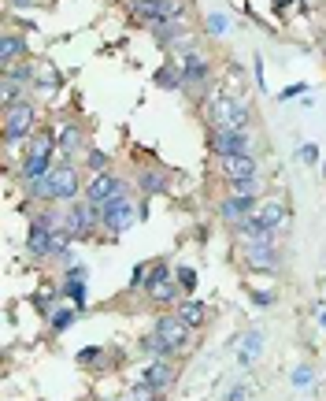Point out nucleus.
<instances>
[{
	"instance_id": "f257e3e1",
	"label": "nucleus",
	"mask_w": 326,
	"mask_h": 401,
	"mask_svg": "<svg viewBox=\"0 0 326 401\" xmlns=\"http://www.w3.org/2000/svg\"><path fill=\"white\" fill-rule=\"evenodd\" d=\"M30 186L34 197H45V201H71L78 193V171L71 164H56L45 178H37V183H26Z\"/></svg>"
},
{
	"instance_id": "f03ea898",
	"label": "nucleus",
	"mask_w": 326,
	"mask_h": 401,
	"mask_svg": "<svg viewBox=\"0 0 326 401\" xmlns=\"http://www.w3.org/2000/svg\"><path fill=\"white\" fill-rule=\"evenodd\" d=\"M34 123H37V112H34L30 100H15V105H8V112H4V141H8V145L26 141L30 131H34Z\"/></svg>"
},
{
	"instance_id": "7ed1b4c3",
	"label": "nucleus",
	"mask_w": 326,
	"mask_h": 401,
	"mask_svg": "<svg viewBox=\"0 0 326 401\" xmlns=\"http://www.w3.org/2000/svg\"><path fill=\"white\" fill-rule=\"evenodd\" d=\"M141 212L134 209V201L126 197V193H119V197L104 201L100 204V227L111 230V235H123V230H130V223H134Z\"/></svg>"
},
{
	"instance_id": "20e7f679",
	"label": "nucleus",
	"mask_w": 326,
	"mask_h": 401,
	"mask_svg": "<svg viewBox=\"0 0 326 401\" xmlns=\"http://www.w3.org/2000/svg\"><path fill=\"white\" fill-rule=\"evenodd\" d=\"M186 4L182 0H137L134 4V19L149 22V27H160V22H178Z\"/></svg>"
},
{
	"instance_id": "39448f33",
	"label": "nucleus",
	"mask_w": 326,
	"mask_h": 401,
	"mask_svg": "<svg viewBox=\"0 0 326 401\" xmlns=\"http://www.w3.org/2000/svg\"><path fill=\"white\" fill-rule=\"evenodd\" d=\"M208 119H212L215 131H245L249 126V105H241V100H215Z\"/></svg>"
},
{
	"instance_id": "423d86ee",
	"label": "nucleus",
	"mask_w": 326,
	"mask_h": 401,
	"mask_svg": "<svg viewBox=\"0 0 326 401\" xmlns=\"http://www.w3.org/2000/svg\"><path fill=\"white\" fill-rule=\"evenodd\" d=\"M26 253L30 256H52L56 253V227H52V216H37L30 227H26Z\"/></svg>"
},
{
	"instance_id": "0eeeda50",
	"label": "nucleus",
	"mask_w": 326,
	"mask_h": 401,
	"mask_svg": "<svg viewBox=\"0 0 326 401\" xmlns=\"http://www.w3.org/2000/svg\"><path fill=\"white\" fill-rule=\"evenodd\" d=\"M252 145V138L245 131H212V138H208V149L215 152L219 160H230V157H245Z\"/></svg>"
},
{
	"instance_id": "6e6552de",
	"label": "nucleus",
	"mask_w": 326,
	"mask_h": 401,
	"mask_svg": "<svg viewBox=\"0 0 326 401\" xmlns=\"http://www.w3.org/2000/svg\"><path fill=\"white\" fill-rule=\"evenodd\" d=\"M119 193H126V183L115 171H97V178L86 186V201H93V204H104V201H111V197H119Z\"/></svg>"
},
{
	"instance_id": "1a4fd4ad",
	"label": "nucleus",
	"mask_w": 326,
	"mask_h": 401,
	"mask_svg": "<svg viewBox=\"0 0 326 401\" xmlns=\"http://www.w3.org/2000/svg\"><path fill=\"white\" fill-rule=\"evenodd\" d=\"M100 223V204H93V201H78V204H71V212H67V230L74 238H82V235H89Z\"/></svg>"
},
{
	"instance_id": "9d476101",
	"label": "nucleus",
	"mask_w": 326,
	"mask_h": 401,
	"mask_svg": "<svg viewBox=\"0 0 326 401\" xmlns=\"http://www.w3.org/2000/svg\"><path fill=\"white\" fill-rule=\"evenodd\" d=\"M256 209H259V197H245V193H230V197L219 201V216H223L226 223H233V227H238L241 219L256 216Z\"/></svg>"
},
{
	"instance_id": "9b49d317",
	"label": "nucleus",
	"mask_w": 326,
	"mask_h": 401,
	"mask_svg": "<svg viewBox=\"0 0 326 401\" xmlns=\"http://www.w3.org/2000/svg\"><path fill=\"white\" fill-rule=\"evenodd\" d=\"M245 264H249L252 271H278L275 242H249L245 245Z\"/></svg>"
},
{
	"instance_id": "f8f14e48",
	"label": "nucleus",
	"mask_w": 326,
	"mask_h": 401,
	"mask_svg": "<svg viewBox=\"0 0 326 401\" xmlns=\"http://www.w3.org/2000/svg\"><path fill=\"white\" fill-rule=\"evenodd\" d=\"M156 334H160L167 346H175V349H182V346L189 342V327L178 320V313H167V316L156 320Z\"/></svg>"
},
{
	"instance_id": "ddd939ff",
	"label": "nucleus",
	"mask_w": 326,
	"mask_h": 401,
	"mask_svg": "<svg viewBox=\"0 0 326 401\" xmlns=\"http://www.w3.org/2000/svg\"><path fill=\"white\" fill-rule=\"evenodd\" d=\"M137 379L149 383V386H156V390H167V386L175 383V368H171V360H152V364L141 368Z\"/></svg>"
},
{
	"instance_id": "4468645a",
	"label": "nucleus",
	"mask_w": 326,
	"mask_h": 401,
	"mask_svg": "<svg viewBox=\"0 0 326 401\" xmlns=\"http://www.w3.org/2000/svg\"><path fill=\"white\" fill-rule=\"evenodd\" d=\"M256 219H259V223H264L267 230H278L285 219H290V204H285L282 197L264 201V209H256Z\"/></svg>"
},
{
	"instance_id": "2eb2a0df",
	"label": "nucleus",
	"mask_w": 326,
	"mask_h": 401,
	"mask_svg": "<svg viewBox=\"0 0 326 401\" xmlns=\"http://www.w3.org/2000/svg\"><path fill=\"white\" fill-rule=\"evenodd\" d=\"M223 171H226V178L230 183H241V178H256V171H259V164H256V157H230V160H223Z\"/></svg>"
},
{
	"instance_id": "dca6fc26",
	"label": "nucleus",
	"mask_w": 326,
	"mask_h": 401,
	"mask_svg": "<svg viewBox=\"0 0 326 401\" xmlns=\"http://www.w3.org/2000/svg\"><path fill=\"white\" fill-rule=\"evenodd\" d=\"M182 74H186V86H201L208 79V60L201 53H186L182 56Z\"/></svg>"
},
{
	"instance_id": "f3484780",
	"label": "nucleus",
	"mask_w": 326,
	"mask_h": 401,
	"mask_svg": "<svg viewBox=\"0 0 326 401\" xmlns=\"http://www.w3.org/2000/svg\"><path fill=\"white\" fill-rule=\"evenodd\" d=\"M26 56V37H19V34H4L0 37V60H4V67H11L15 60H22Z\"/></svg>"
},
{
	"instance_id": "a211bd4d",
	"label": "nucleus",
	"mask_w": 326,
	"mask_h": 401,
	"mask_svg": "<svg viewBox=\"0 0 326 401\" xmlns=\"http://www.w3.org/2000/svg\"><path fill=\"white\" fill-rule=\"evenodd\" d=\"M48 171H52V157H34V152L22 157V178L26 183H37V178H45Z\"/></svg>"
},
{
	"instance_id": "6ab92c4d",
	"label": "nucleus",
	"mask_w": 326,
	"mask_h": 401,
	"mask_svg": "<svg viewBox=\"0 0 326 401\" xmlns=\"http://www.w3.org/2000/svg\"><path fill=\"white\" fill-rule=\"evenodd\" d=\"M141 353H149L152 360H171V357L178 353V349H175V346H167V342L160 338V334L152 331V334H145V338H141Z\"/></svg>"
},
{
	"instance_id": "aec40b11",
	"label": "nucleus",
	"mask_w": 326,
	"mask_h": 401,
	"mask_svg": "<svg viewBox=\"0 0 326 401\" xmlns=\"http://www.w3.org/2000/svg\"><path fill=\"white\" fill-rule=\"evenodd\" d=\"M178 320L186 323L189 331H193V327H204V323H208V308H204V301H186V305H178Z\"/></svg>"
},
{
	"instance_id": "412c9836",
	"label": "nucleus",
	"mask_w": 326,
	"mask_h": 401,
	"mask_svg": "<svg viewBox=\"0 0 326 401\" xmlns=\"http://www.w3.org/2000/svg\"><path fill=\"white\" fill-rule=\"evenodd\" d=\"M156 86L160 89H182L186 86V74H182V67H175V63H167V67L156 71Z\"/></svg>"
},
{
	"instance_id": "4be33fe9",
	"label": "nucleus",
	"mask_w": 326,
	"mask_h": 401,
	"mask_svg": "<svg viewBox=\"0 0 326 401\" xmlns=\"http://www.w3.org/2000/svg\"><path fill=\"white\" fill-rule=\"evenodd\" d=\"M60 152H67V157H74V152H82V131L78 126H63L60 138H56Z\"/></svg>"
},
{
	"instance_id": "5701e85b",
	"label": "nucleus",
	"mask_w": 326,
	"mask_h": 401,
	"mask_svg": "<svg viewBox=\"0 0 326 401\" xmlns=\"http://www.w3.org/2000/svg\"><path fill=\"white\" fill-rule=\"evenodd\" d=\"M264 353V331H249V338H245V346H241V364H252V360Z\"/></svg>"
},
{
	"instance_id": "b1692460",
	"label": "nucleus",
	"mask_w": 326,
	"mask_h": 401,
	"mask_svg": "<svg viewBox=\"0 0 326 401\" xmlns=\"http://www.w3.org/2000/svg\"><path fill=\"white\" fill-rule=\"evenodd\" d=\"M163 282H171V268H167V261H160V264H152V271L145 275V290L152 294V290H160Z\"/></svg>"
},
{
	"instance_id": "393cba45",
	"label": "nucleus",
	"mask_w": 326,
	"mask_h": 401,
	"mask_svg": "<svg viewBox=\"0 0 326 401\" xmlns=\"http://www.w3.org/2000/svg\"><path fill=\"white\" fill-rule=\"evenodd\" d=\"M63 297H71L74 308H86V301H89L86 279H67V287H63Z\"/></svg>"
},
{
	"instance_id": "a878e982",
	"label": "nucleus",
	"mask_w": 326,
	"mask_h": 401,
	"mask_svg": "<svg viewBox=\"0 0 326 401\" xmlns=\"http://www.w3.org/2000/svg\"><path fill=\"white\" fill-rule=\"evenodd\" d=\"M4 79H11L15 86H30V79H34V71H30V63H11V67H4Z\"/></svg>"
},
{
	"instance_id": "bb28decb",
	"label": "nucleus",
	"mask_w": 326,
	"mask_h": 401,
	"mask_svg": "<svg viewBox=\"0 0 326 401\" xmlns=\"http://www.w3.org/2000/svg\"><path fill=\"white\" fill-rule=\"evenodd\" d=\"M160 394L163 390H156V386H149V383H134V386H130V394H126V401H160Z\"/></svg>"
},
{
	"instance_id": "cd10ccee",
	"label": "nucleus",
	"mask_w": 326,
	"mask_h": 401,
	"mask_svg": "<svg viewBox=\"0 0 326 401\" xmlns=\"http://www.w3.org/2000/svg\"><path fill=\"white\" fill-rule=\"evenodd\" d=\"M167 186V178H163V171H156V167H149L145 175H141V190L145 193H160Z\"/></svg>"
},
{
	"instance_id": "c85d7f7f",
	"label": "nucleus",
	"mask_w": 326,
	"mask_h": 401,
	"mask_svg": "<svg viewBox=\"0 0 326 401\" xmlns=\"http://www.w3.org/2000/svg\"><path fill=\"white\" fill-rule=\"evenodd\" d=\"M48 323H52V331H67L74 323V308H56V313L48 316Z\"/></svg>"
},
{
	"instance_id": "c756f323",
	"label": "nucleus",
	"mask_w": 326,
	"mask_h": 401,
	"mask_svg": "<svg viewBox=\"0 0 326 401\" xmlns=\"http://www.w3.org/2000/svg\"><path fill=\"white\" fill-rule=\"evenodd\" d=\"M175 297H178V287H175V282H163L160 290H152V301H156V305H171Z\"/></svg>"
},
{
	"instance_id": "7c9ffc66",
	"label": "nucleus",
	"mask_w": 326,
	"mask_h": 401,
	"mask_svg": "<svg viewBox=\"0 0 326 401\" xmlns=\"http://www.w3.org/2000/svg\"><path fill=\"white\" fill-rule=\"evenodd\" d=\"M86 167H89V171H104V167H108V152L89 149V152H86Z\"/></svg>"
},
{
	"instance_id": "2f4dec72",
	"label": "nucleus",
	"mask_w": 326,
	"mask_h": 401,
	"mask_svg": "<svg viewBox=\"0 0 326 401\" xmlns=\"http://www.w3.org/2000/svg\"><path fill=\"white\" fill-rule=\"evenodd\" d=\"M311 379H315V372H311V364H301V368H293V386H301V390H308Z\"/></svg>"
},
{
	"instance_id": "473e14b6",
	"label": "nucleus",
	"mask_w": 326,
	"mask_h": 401,
	"mask_svg": "<svg viewBox=\"0 0 326 401\" xmlns=\"http://www.w3.org/2000/svg\"><path fill=\"white\" fill-rule=\"evenodd\" d=\"M233 193H245V197H256V190H259V178H241V183H230Z\"/></svg>"
},
{
	"instance_id": "72a5a7b5",
	"label": "nucleus",
	"mask_w": 326,
	"mask_h": 401,
	"mask_svg": "<svg viewBox=\"0 0 326 401\" xmlns=\"http://www.w3.org/2000/svg\"><path fill=\"white\" fill-rule=\"evenodd\" d=\"M178 287L182 290H197V271H193V268H178Z\"/></svg>"
},
{
	"instance_id": "f704fd0d",
	"label": "nucleus",
	"mask_w": 326,
	"mask_h": 401,
	"mask_svg": "<svg viewBox=\"0 0 326 401\" xmlns=\"http://www.w3.org/2000/svg\"><path fill=\"white\" fill-rule=\"evenodd\" d=\"M60 82H63V74H60V71H45V79L37 82V89H45V93H52V89H60Z\"/></svg>"
},
{
	"instance_id": "c9c22d12",
	"label": "nucleus",
	"mask_w": 326,
	"mask_h": 401,
	"mask_svg": "<svg viewBox=\"0 0 326 401\" xmlns=\"http://www.w3.org/2000/svg\"><path fill=\"white\" fill-rule=\"evenodd\" d=\"M97 357H100V346H86V349H78V364H93Z\"/></svg>"
},
{
	"instance_id": "e433bc0d",
	"label": "nucleus",
	"mask_w": 326,
	"mask_h": 401,
	"mask_svg": "<svg viewBox=\"0 0 326 401\" xmlns=\"http://www.w3.org/2000/svg\"><path fill=\"white\" fill-rule=\"evenodd\" d=\"M208 34H226V15H212V19H208Z\"/></svg>"
},
{
	"instance_id": "4c0bfd02",
	"label": "nucleus",
	"mask_w": 326,
	"mask_h": 401,
	"mask_svg": "<svg viewBox=\"0 0 326 401\" xmlns=\"http://www.w3.org/2000/svg\"><path fill=\"white\" fill-rule=\"evenodd\" d=\"M301 160H304V164H315V160H319V149H315V145H304V149H301Z\"/></svg>"
},
{
	"instance_id": "58836bf2",
	"label": "nucleus",
	"mask_w": 326,
	"mask_h": 401,
	"mask_svg": "<svg viewBox=\"0 0 326 401\" xmlns=\"http://www.w3.org/2000/svg\"><path fill=\"white\" fill-rule=\"evenodd\" d=\"M252 301L267 308V305H275V294H264V290H256V294H252Z\"/></svg>"
},
{
	"instance_id": "ea45409f",
	"label": "nucleus",
	"mask_w": 326,
	"mask_h": 401,
	"mask_svg": "<svg viewBox=\"0 0 326 401\" xmlns=\"http://www.w3.org/2000/svg\"><path fill=\"white\" fill-rule=\"evenodd\" d=\"M86 275H89V271H86L82 264H71V268H67V279H86Z\"/></svg>"
},
{
	"instance_id": "a19ab883",
	"label": "nucleus",
	"mask_w": 326,
	"mask_h": 401,
	"mask_svg": "<svg viewBox=\"0 0 326 401\" xmlns=\"http://www.w3.org/2000/svg\"><path fill=\"white\" fill-rule=\"evenodd\" d=\"M245 394H249L245 386H233V390H226V401H245Z\"/></svg>"
},
{
	"instance_id": "79ce46f5",
	"label": "nucleus",
	"mask_w": 326,
	"mask_h": 401,
	"mask_svg": "<svg viewBox=\"0 0 326 401\" xmlns=\"http://www.w3.org/2000/svg\"><path fill=\"white\" fill-rule=\"evenodd\" d=\"M145 275H149V271H145V264H137V268H134V275H130V282L137 287V282H145Z\"/></svg>"
},
{
	"instance_id": "37998d69",
	"label": "nucleus",
	"mask_w": 326,
	"mask_h": 401,
	"mask_svg": "<svg viewBox=\"0 0 326 401\" xmlns=\"http://www.w3.org/2000/svg\"><path fill=\"white\" fill-rule=\"evenodd\" d=\"M301 93H304V86H290V89H285V93H282V97H285V100H290V97H301Z\"/></svg>"
},
{
	"instance_id": "c03bdc74",
	"label": "nucleus",
	"mask_w": 326,
	"mask_h": 401,
	"mask_svg": "<svg viewBox=\"0 0 326 401\" xmlns=\"http://www.w3.org/2000/svg\"><path fill=\"white\" fill-rule=\"evenodd\" d=\"M11 4H15V8H22V4H34V0H11Z\"/></svg>"
},
{
	"instance_id": "a18cd8bd",
	"label": "nucleus",
	"mask_w": 326,
	"mask_h": 401,
	"mask_svg": "<svg viewBox=\"0 0 326 401\" xmlns=\"http://www.w3.org/2000/svg\"><path fill=\"white\" fill-rule=\"evenodd\" d=\"M319 323H322V327H326V308H319Z\"/></svg>"
}]
</instances>
